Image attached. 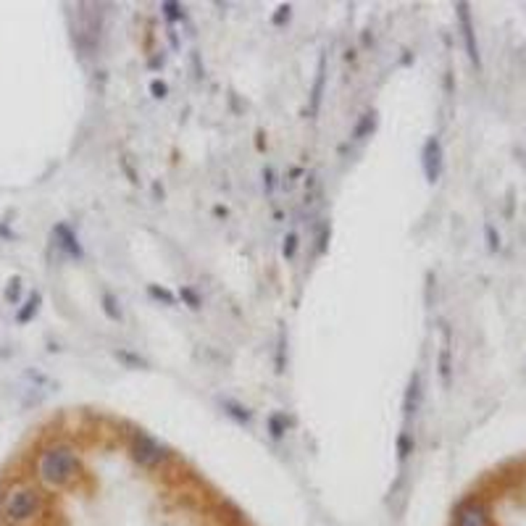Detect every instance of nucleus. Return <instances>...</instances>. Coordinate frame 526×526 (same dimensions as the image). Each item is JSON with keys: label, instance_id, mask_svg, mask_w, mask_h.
I'll return each instance as SVG.
<instances>
[{"label": "nucleus", "instance_id": "obj_1", "mask_svg": "<svg viewBox=\"0 0 526 526\" xmlns=\"http://www.w3.org/2000/svg\"><path fill=\"white\" fill-rule=\"evenodd\" d=\"M79 474V456L71 445L56 442L51 448H45L37 461V476L48 487H66L77 479Z\"/></svg>", "mask_w": 526, "mask_h": 526}, {"label": "nucleus", "instance_id": "obj_2", "mask_svg": "<svg viewBox=\"0 0 526 526\" xmlns=\"http://www.w3.org/2000/svg\"><path fill=\"white\" fill-rule=\"evenodd\" d=\"M43 510V495L35 490V487H11L6 495H3V503H0V513L3 518L14 526H21L26 521H32L35 516H40Z\"/></svg>", "mask_w": 526, "mask_h": 526}, {"label": "nucleus", "instance_id": "obj_3", "mask_svg": "<svg viewBox=\"0 0 526 526\" xmlns=\"http://www.w3.org/2000/svg\"><path fill=\"white\" fill-rule=\"evenodd\" d=\"M130 453H132V461L142 468H156L172 458V450L166 448V445H161L156 437L145 434V431H135Z\"/></svg>", "mask_w": 526, "mask_h": 526}, {"label": "nucleus", "instance_id": "obj_4", "mask_svg": "<svg viewBox=\"0 0 526 526\" xmlns=\"http://www.w3.org/2000/svg\"><path fill=\"white\" fill-rule=\"evenodd\" d=\"M456 11H458V21H461V35H463V43H466L468 61L474 63V69H482V56H479V43H476V32H474L468 3H458Z\"/></svg>", "mask_w": 526, "mask_h": 526}, {"label": "nucleus", "instance_id": "obj_5", "mask_svg": "<svg viewBox=\"0 0 526 526\" xmlns=\"http://www.w3.org/2000/svg\"><path fill=\"white\" fill-rule=\"evenodd\" d=\"M421 166H424V174H426V182H429V184H437L440 177H442V142H440V137L426 140L424 153H421Z\"/></svg>", "mask_w": 526, "mask_h": 526}, {"label": "nucleus", "instance_id": "obj_6", "mask_svg": "<svg viewBox=\"0 0 526 526\" xmlns=\"http://www.w3.org/2000/svg\"><path fill=\"white\" fill-rule=\"evenodd\" d=\"M456 526H490V508L482 500L461 503L456 510Z\"/></svg>", "mask_w": 526, "mask_h": 526}, {"label": "nucleus", "instance_id": "obj_7", "mask_svg": "<svg viewBox=\"0 0 526 526\" xmlns=\"http://www.w3.org/2000/svg\"><path fill=\"white\" fill-rule=\"evenodd\" d=\"M421 400H424L421 371H414V374H411V379H408L406 397H403V416H406L408 421H411V419L419 414V408H421Z\"/></svg>", "mask_w": 526, "mask_h": 526}, {"label": "nucleus", "instance_id": "obj_8", "mask_svg": "<svg viewBox=\"0 0 526 526\" xmlns=\"http://www.w3.org/2000/svg\"><path fill=\"white\" fill-rule=\"evenodd\" d=\"M53 234H56V240H58V245L63 248V251L69 253L71 258H82L85 256V251H82V245H79L77 234L71 232L66 224H58L56 229H53Z\"/></svg>", "mask_w": 526, "mask_h": 526}, {"label": "nucleus", "instance_id": "obj_9", "mask_svg": "<svg viewBox=\"0 0 526 526\" xmlns=\"http://www.w3.org/2000/svg\"><path fill=\"white\" fill-rule=\"evenodd\" d=\"M324 79H327V61H319V71H316V82H313V93H311V116H316L321 108V95H324Z\"/></svg>", "mask_w": 526, "mask_h": 526}, {"label": "nucleus", "instance_id": "obj_10", "mask_svg": "<svg viewBox=\"0 0 526 526\" xmlns=\"http://www.w3.org/2000/svg\"><path fill=\"white\" fill-rule=\"evenodd\" d=\"M219 403H221V408H224V414H226V416H232L234 421H240V424H251V421H253L251 408H245L242 403L232 400V397H221Z\"/></svg>", "mask_w": 526, "mask_h": 526}, {"label": "nucleus", "instance_id": "obj_11", "mask_svg": "<svg viewBox=\"0 0 526 526\" xmlns=\"http://www.w3.org/2000/svg\"><path fill=\"white\" fill-rule=\"evenodd\" d=\"M374 127H377V111H366L358 119V124H355V130H353V140L355 142H361V140H366L374 132Z\"/></svg>", "mask_w": 526, "mask_h": 526}, {"label": "nucleus", "instance_id": "obj_12", "mask_svg": "<svg viewBox=\"0 0 526 526\" xmlns=\"http://www.w3.org/2000/svg\"><path fill=\"white\" fill-rule=\"evenodd\" d=\"M414 450H416L414 434H411L408 429H403L400 434H397V461H400V463H406L408 458L414 456Z\"/></svg>", "mask_w": 526, "mask_h": 526}, {"label": "nucleus", "instance_id": "obj_13", "mask_svg": "<svg viewBox=\"0 0 526 526\" xmlns=\"http://www.w3.org/2000/svg\"><path fill=\"white\" fill-rule=\"evenodd\" d=\"M40 300H43V298H40V293H32V295H29V300L24 303V308H21V311L16 313V321H19V324H26V321L35 319L37 308H40Z\"/></svg>", "mask_w": 526, "mask_h": 526}, {"label": "nucleus", "instance_id": "obj_14", "mask_svg": "<svg viewBox=\"0 0 526 526\" xmlns=\"http://www.w3.org/2000/svg\"><path fill=\"white\" fill-rule=\"evenodd\" d=\"M266 426H268V434L274 437V440H282L287 431V416L285 414H271L266 419Z\"/></svg>", "mask_w": 526, "mask_h": 526}, {"label": "nucleus", "instance_id": "obj_15", "mask_svg": "<svg viewBox=\"0 0 526 526\" xmlns=\"http://www.w3.org/2000/svg\"><path fill=\"white\" fill-rule=\"evenodd\" d=\"M103 313L108 316L111 321H121V308H119V300L113 298L111 293H103Z\"/></svg>", "mask_w": 526, "mask_h": 526}, {"label": "nucleus", "instance_id": "obj_16", "mask_svg": "<svg viewBox=\"0 0 526 526\" xmlns=\"http://www.w3.org/2000/svg\"><path fill=\"white\" fill-rule=\"evenodd\" d=\"M450 374H453V366H450V347L445 345L440 353V377L445 384H450Z\"/></svg>", "mask_w": 526, "mask_h": 526}, {"label": "nucleus", "instance_id": "obj_17", "mask_svg": "<svg viewBox=\"0 0 526 526\" xmlns=\"http://www.w3.org/2000/svg\"><path fill=\"white\" fill-rule=\"evenodd\" d=\"M179 298H182L184 303H187V305H190L192 311H198L200 305H203V300H200V295L195 293L192 287H182V290H179Z\"/></svg>", "mask_w": 526, "mask_h": 526}, {"label": "nucleus", "instance_id": "obj_18", "mask_svg": "<svg viewBox=\"0 0 526 526\" xmlns=\"http://www.w3.org/2000/svg\"><path fill=\"white\" fill-rule=\"evenodd\" d=\"M161 11H164V16L169 19V21H177V19L184 16V9H182L179 3H169V0L161 3Z\"/></svg>", "mask_w": 526, "mask_h": 526}, {"label": "nucleus", "instance_id": "obj_19", "mask_svg": "<svg viewBox=\"0 0 526 526\" xmlns=\"http://www.w3.org/2000/svg\"><path fill=\"white\" fill-rule=\"evenodd\" d=\"M295 253H298V234L290 232L285 237V245H282V256L290 261V258H295Z\"/></svg>", "mask_w": 526, "mask_h": 526}, {"label": "nucleus", "instance_id": "obj_20", "mask_svg": "<svg viewBox=\"0 0 526 526\" xmlns=\"http://www.w3.org/2000/svg\"><path fill=\"white\" fill-rule=\"evenodd\" d=\"M147 293L153 295L156 300H164L166 305H174V295L169 293V290H164V287H158V285H150L147 287Z\"/></svg>", "mask_w": 526, "mask_h": 526}, {"label": "nucleus", "instance_id": "obj_21", "mask_svg": "<svg viewBox=\"0 0 526 526\" xmlns=\"http://www.w3.org/2000/svg\"><path fill=\"white\" fill-rule=\"evenodd\" d=\"M484 232H487V240H490V251H492V253L500 251V234L495 232V226L487 224V226H484Z\"/></svg>", "mask_w": 526, "mask_h": 526}, {"label": "nucleus", "instance_id": "obj_22", "mask_svg": "<svg viewBox=\"0 0 526 526\" xmlns=\"http://www.w3.org/2000/svg\"><path fill=\"white\" fill-rule=\"evenodd\" d=\"M19 295H21V282H19V279H11L9 290H6V300L19 303Z\"/></svg>", "mask_w": 526, "mask_h": 526}, {"label": "nucleus", "instance_id": "obj_23", "mask_svg": "<svg viewBox=\"0 0 526 526\" xmlns=\"http://www.w3.org/2000/svg\"><path fill=\"white\" fill-rule=\"evenodd\" d=\"M276 187V177H274V169H263V190H266V195H271Z\"/></svg>", "mask_w": 526, "mask_h": 526}, {"label": "nucleus", "instance_id": "obj_24", "mask_svg": "<svg viewBox=\"0 0 526 526\" xmlns=\"http://www.w3.org/2000/svg\"><path fill=\"white\" fill-rule=\"evenodd\" d=\"M150 93H153V98H158V100H161V98H166L169 87H166L161 79H156V82H150Z\"/></svg>", "mask_w": 526, "mask_h": 526}, {"label": "nucleus", "instance_id": "obj_25", "mask_svg": "<svg viewBox=\"0 0 526 526\" xmlns=\"http://www.w3.org/2000/svg\"><path fill=\"white\" fill-rule=\"evenodd\" d=\"M116 358H121V361H130V363H135V366H145V361H142V358L124 353V350H116Z\"/></svg>", "mask_w": 526, "mask_h": 526}, {"label": "nucleus", "instance_id": "obj_26", "mask_svg": "<svg viewBox=\"0 0 526 526\" xmlns=\"http://www.w3.org/2000/svg\"><path fill=\"white\" fill-rule=\"evenodd\" d=\"M329 226H324V229H321V234H319V253H324L327 251V240H329Z\"/></svg>", "mask_w": 526, "mask_h": 526}, {"label": "nucleus", "instance_id": "obj_27", "mask_svg": "<svg viewBox=\"0 0 526 526\" xmlns=\"http://www.w3.org/2000/svg\"><path fill=\"white\" fill-rule=\"evenodd\" d=\"M285 19H290V6H282V9H279V14L274 16V24H282Z\"/></svg>", "mask_w": 526, "mask_h": 526}]
</instances>
